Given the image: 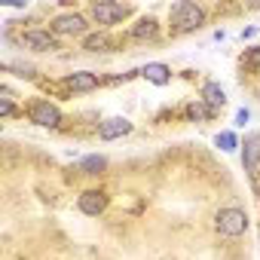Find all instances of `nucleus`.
Here are the masks:
<instances>
[{
    "label": "nucleus",
    "instance_id": "obj_10",
    "mask_svg": "<svg viewBox=\"0 0 260 260\" xmlns=\"http://www.w3.org/2000/svg\"><path fill=\"white\" fill-rule=\"evenodd\" d=\"M242 162H245V172L251 178L260 175V132H251L242 144Z\"/></svg>",
    "mask_w": 260,
    "mask_h": 260
},
{
    "label": "nucleus",
    "instance_id": "obj_6",
    "mask_svg": "<svg viewBox=\"0 0 260 260\" xmlns=\"http://www.w3.org/2000/svg\"><path fill=\"white\" fill-rule=\"evenodd\" d=\"M22 43H25V49H31V52H55V49H58V37H55L49 28H28V31L22 34Z\"/></svg>",
    "mask_w": 260,
    "mask_h": 260
},
{
    "label": "nucleus",
    "instance_id": "obj_15",
    "mask_svg": "<svg viewBox=\"0 0 260 260\" xmlns=\"http://www.w3.org/2000/svg\"><path fill=\"white\" fill-rule=\"evenodd\" d=\"M104 169H107V156H101V153H89V156L80 159V172L83 175H101Z\"/></svg>",
    "mask_w": 260,
    "mask_h": 260
},
{
    "label": "nucleus",
    "instance_id": "obj_2",
    "mask_svg": "<svg viewBox=\"0 0 260 260\" xmlns=\"http://www.w3.org/2000/svg\"><path fill=\"white\" fill-rule=\"evenodd\" d=\"M248 226H251V217H248V211L239 208V205H226V208H220V211L214 214V230H217L220 236H226V239L245 236Z\"/></svg>",
    "mask_w": 260,
    "mask_h": 260
},
{
    "label": "nucleus",
    "instance_id": "obj_4",
    "mask_svg": "<svg viewBox=\"0 0 260 260\" xmlns=\"http://www.w3.org/2000/svg\"><path fill=\"white\" fill-rule=\"evenodd\" d=\"M25 113H28V119H31L34 125H40V128H58V125H61V110H58V104H52L49 98H34V101L25 107Z\"/></svg>",
    "mask_w": 260,
    "mask_h": 260
},
{
    "label": "nucleus",
    "instance_id": "obj_14",
    "mask_svg": "<svg viewBox=\"0 0 260 260\" xmlns=\"http://www.w3.org/2000/svg\"><path fill=\"white\" fill-rule=\"evenodd\" d=\"M83 49H86V52H110V49H113V37H110L107 31L86 34V37H83Z\"/></svg>",
    "mask_w": 260,
    "mask_h": 260
},
{
    "label": "nucleus",
    "instance_id": "obj_12",
    "mask_svg": "<svg viewBox=\"0 0 260 260\" xmlns=\"http://www.w3.org/2000/svg\"><path fill=\"white\" fill-rule=\"evenodd\" d=\"M138 77H144V80L153 83V86H169V83H172V68L162 64V61H150V64H144V68L138 71Z\"/></svg>",
    "mask_w": 260,
    "mask_h": 260
},
{
    "label": "nucleus",
    "instance_id": "obj_17",
    "mask_svg": "<svg viewBox=\"0 0 260 260\" xmlns=\"http://www.w3.org/2000/svg\"><path fill=\"white\" fill-rule=\"evenodd\" d=\"M239 61H242V68H248V71H260V46H251V49H245Z\"/></svg>",
    "mask_w": 260,
    "mask_h": 260
},
{
    "label": "nucleus",
    "instance_id": "obj_16",
    "mask_svg": "<svg viewBox=\"0 0 260 260\" xmlns=\"http://www.w3.org/2000/svg\"><path fill=\"white\" fill-rule=\"evenodd\" d=\"M214 144H217L223 153H233L236 147H242V144H239V138H236V132H220V135L214 138Z\"/></svg>",
    "mask_w": 260,
    "mask_h": 260
},
{
    "label": "nucleus",
    "instance_id": "obj_1",
    "mask_svg": "<svg viewBox=\"0 0 260 260\" xmlns=\"http://www.w3.org/2000/svg\"><path fill=\"white\" fill-rule=\"evenodd\" d=\"M205 10L199 4H190V0H181L169 10V22H172V31L175 34H193L205 25Z\"/></svg>",
    "mask_w": 260,
    "mask_h": 260
},
{
    "label": "nucleus",
    "instance_id": "obj_13",
    "mask_svg": "<svg viewBox=\"0 0 260 260\" xmlns=\"http://www.w3.org/2000/svg\"><path fill=\"white\" fill-rule=\"evenodd\" d=\"M128 37L132 40H156L159 37V22L153 16H144V19H138L132 28H128Z\"/></svg>",
    "mask_w": 260,
    "mask_h": 260
},
{
    "label": "nucleus",
    "instance_id": "obj_8",
    "mask_svg": "<svg viewBox=\"0 0 260 260\" xmlns=\"http://www.w3.org/2000/svg\"><path fill=\"white\" fill-rule=\"evenodd\" d=\"M61 83H64V89H68V92L83 95V92H95V89L104 83V77H101V74H95V71H74V74H68Z\"/></svg>",
    "mask_w": 260,
    "mask_h": 260
},
{
    "label": "nucleus",
    "instance_id": "obj_5",
    "mask_svg": "<svg viewBox=\"0 0 260 260\" xmlns=\"http://www.w3.org/2000/svg\"><path fill=\"white\" fill-rule=\"evenodd\" d=\"M49 31L55 37H86L89 34V19L83 13H61L49 22Z\"/></svg>",
    "mask_w": 260,
    "mask_h": 260
},
{
    "label": "nucleus",
    "instance_id": "obj_18",
    "mask_svg": "<svg viewBox=\"0 0 260 260\" xmlns=\"http://www.w3.org/2000/svg\"><path fill=\"white\" fill-rule=\"evenodd\" d=\"M4 71H13V74L22 77V80H34V77H37V71H34L31 64H22V61H16V64H4Z\"/></svg>",
    "mask_w": 260,
    "mask_h": 260
},
{
    "label": "nucleus",
    "instance_id": "obj_21",
    "mask_svg": "<svg viewBox=\"0 0 260 260\" xmlns=\"http://www.w3.org/2000/svg\"><path fill=\"white\" fill-rule=\"evenodd\" d=\"M248 122H251V110H248V107H242V110L236 113V125H248Z\"/></svg>",
    "mask_w": 260,
    "mask_h": 260
},
{
    "label": "nucleus",
    "instance_id": "obj_19",
    "mask_svg": "<svg viewBox=\"0 0 260 260\" xmlns=\"http://www.w3.org/2000/svg\"><path fill=\"white\" fill-rule=\"evenodd\" d=\"M187 116H190V119H199V116H214V110H208L202 101H196V104H190V107H187Z\"/></svg>",
    "mask_w": 260,
    "mask_h": 260
},
{
    "label": "nucleus",
    "instance_id": "obj_22",
    "mask_svg": "<svg viewBox=\"0 0 260 260\" xmlns=\"http://www.w3.org/2000/svg\"><path fill=\"white\" fill-rule=\"evenodd\" d=\"M254 34H257V25H248V28H242V34H239V37H242V40H251Z\"/></svg>",
    "mask_w": 260,
    "mask_h": 260
},
{
    "label": "nucleus",
    "instance_id": "obj_11",
    "mask_svg": "<svg viewBox=\"0 0 260 260\" xmlns=\"http://www.w3.org/2000/svg\"><path fill=\"white\" fill-rule=\"evenodd\" d=\"M199 101L208 107V110H220L223 104H226V92H223V86L220 83H214V80H205L202 83V89H199Z\"/></svg>",
    "mask_w": 260,
    "mask_h": 260
},
{
    "label": "nucleus",
    "instance_id": "obj_7",
    "mask_svg": "<svg viewBox=\"0 0 260 260\" xmlns=\"http://www.w3.org/2000/svg\"><path fill=\"white\" fill-rule=\"evenodd\" d=\"M107 205H110L107 190H83V193L77 196V208H80L86 217H98V214H104Z\"/></svg>",
    "mask_w": 260,
    "mask_h": 260
},
{
    "label": "nucleus",
    "instance_id": "obj_20",
    "mask_svg": "<svg viewBox=\"0 0 260 260\" xmlns=\"http://www.w3.org/2000/svg\"><path fill=\"white\" fill-rule=\"evenodd\" d=\"M13 113H16V104H13L10 98H0V116H7V119H10Z\"/></svg>",
    "mask_w": 260,
    "mask_h": 260
},
{
    "label": "nucleus",
    "instance_id": "obj_3",
    "mask_svg": "<svg viewBox=\"0 0 260 260\" xmlns=\"http://www.w3.org/2000/svg\"><path fill=\"white\" fill-rule=\"evenodd\" d=\"M89 16H92L95 25H101V28H113V25H122L128 16H132V7L113 4V0H98V4L89 7Z\"/></svg>",
    "mask_w": 260,
    "mask_h": 260
},
{
    "label": "nucleus",
    "instance_id": "obj_9",
    "mask_svg": "<svg viewBox=\"0 0 260 260\" xmlns=\"http://www.w3.org/2000/svg\"><path fill=\"white\" fill-rule=\"evenodd\" d=\"M132 128H135L132 119H125V116H107V119L98 122V138L101 141H116V138L128 135Z\"/></svg>",
    "mask_w": 260,
    "mask_h": 260
}]
</instances>
